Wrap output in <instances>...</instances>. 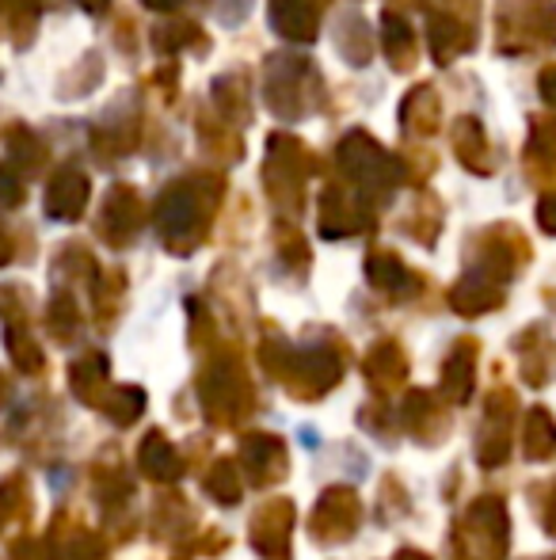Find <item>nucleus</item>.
Listing matches in <instances>:
<instances>
[{
	"label": "nucleus",
	"mask_w": 556,
	"mask_h": 560,
	"mask_svg": "<svg viewBox=\"0 0 556 560\" xmlns=\"http://www.w3.org/2000/svg\"><path fill=\"white\" fill-rule=\"evenodd\" d=\"M187 523H194V511L187 508V500H179L176 492L161 495L153 508V534L161 538H179L184 530H191Z\"/></svg>",
	"instance_id": "a211bd4d"
},
{
	"label": "nucleus",
	"mask_w": 556,
	"mask_h": 560,
	"mask_svg": "<svg viewBox=\"0 0 556 560\" xmlns=\"http://www.w3.org/2000/svg\"><path fill=\"white\" fill-rule=\"evenodd\" d=\"M476 382V343L473 339H461L450 351V359L442 362V382H438V397L446 405H465L473 397Z\"/></svg>",
	"instance_id": "9b49d317"
},
{
	"label": "nucleus",
	"mask_w": 556,
	"mask_h": 560,
	"mask_svg": "<svg viewBox=\"0 0 556 560\" xmlns=\"http://www.w3.org/2000/svg\"><path fill=\"white\" fill-rule=\"evenodd\" d=\"M12 553H15V560H38V549H35V541H31V538H20V541H15Z\"/></svg>",
	"instance_id": "b1692460"
},
{
	"label": "nucleus",
	"mask_w": 556,
	"mask_h": 560,
	"mask_svg": "<svg viewBox=\"0 0 556 560\" xmlns=\"http://www.w3.org/2000/svg\"><path fill=\"white\" fill-rule=\"evenodd\" d=\"M404 377H409V359H404L401 343L397 339L374 343L370 354H366V382L374 385V393L378 397H393L404 385Z\"/></svg>",
	"instance_id": "9d476101"
},
{
	"label": "nucleus",
	"mask_w": 556,
	"mask_h": 560,
	"mask_svg": "<svg viewBox=\"0 0 556 560\" xmlns=\"http://www.w3.org/2000/svg\"><path fill=\"white\" fill-rule=\"evenodd\" d=\"M69 389H73V397L81 400V405H88V408L104 405L107 389H111L104 354H84L81 362H73V370H69Z\"/></svg>",
	"instance_id": "ddd939ff"
},
{
	"label": "nucleus",
	"mask_w": 556,
	"mask_h": 560,
	"mask_svg": "<svg viewBox=\"0 0 556 560\" xmlns=\"http://www.w3.org/2000/svg\"><path fill=\"white\" fill-rule=\"evenodd\" d=\"M458 560H504L511 549V518L499 495H476L458 523Z\"/></svg>",
	"instance_id": "f03ea898"
},
{
	"label": "nucleus",
	"mask_w": 556,
	"mask_h": 560,
	"mask_svg": "<svg viewBox=\"0 0 556 560\" xmlns=\"http://www.w3.org/2000/svg\"><path fill=\"white\" fill-rule=\"evenodd\" d=\"M393 560H430V557L419 553V549H401V553H397Z\"/></svg>",
	"instance_id": "393cba45"
},
{
	"label": "nucleus",
	"mask_w": 556,
	"mask_h": 560,
	"mask_svg": "<svg viewBox=\"0 0 556 560\" xmlns=\"http://www.w3.org/2000/svg\"><path fill=\"white\" fill-rule=\"evenodd\" d=\"M92 488H96L99 503H104V511L111 515L115 508H127L130 495H134V480H130V472L122 469V465H96V472H92Z\"/></svg>",
	"instance_id": "dca6fc26"
},
{
	"label": "nucleus",
	"mask_w": 556,
	"mask_h": 560,
	"mask_svg": "<svg viewBox=\"0 0 556 560\" xmlns=\"http://www.w3.org/2000/svg\"><path fill=\"white\" fill-rule=\"evenodd\" d=\"M514 393L511 389H496L488 393V408H484V423L481 435H476V462L484 469H499V465L511 457V428H514Z\"/></svg>",
	"instance_id": "39448f33"
},
{
	"label": "nucleus",
	"mask_w": 556,
	"mask_h": 560,
	"mask_svg": "<svg viewBox=\"0 0 556 560\" xmlns=\"http://www.w3.org/2000/svg\"><path fill=\"white\" fill-rule=\"evenodd\" d=\"M202 488H206L210 500L222 503V508H237L240 495H245V472H240V465L233 462V457H217L206 477H202Z\"/></svg>",
	"instance_id": "2eb2a0df"
},
{
	"label": "nucleus",
	"mask_w": 556,
	"mask_h": 560,
	"mask_svg": "<svg viewBox=\"0 0 556 560\" xmlns=\"http://www.w3.org/2000/svg\"><path fill=\"white\" fill-rule=\"evenodd\" d=\"M289 534H294V503L286 495H271L248 523V541L263 560H289Z\"/></svg>",
	"instance_id": "423d86ee"
},
{
	"label": "nucleus",
	"mask_w": 556,
	"mask_h": 560,
	"mask_svg": "<svg viewBox=\"0 0 556 560\" xmlns=\"http://www.w3.org/2000/svg\"><path fill=\"white\" fill-rule=\"evenodd\" d=\"M446 400L435 397L430 389H412L409 397L401 400V428L409 431L416 443H442L446 431H450V412H446Z\"/></svg>",
	"instance_id": "6e6552de"
},
{
	"label": "nucleus",
	"mask_w": 556,
	"mask_h": 560,
	"mask_svg": "<svg viewBox=\"0 0 556 560\" xmlns=\"http://www.w3.org/2000/svg\"><path fill=\"white\" fill-rule=\"evenodd\" d=\"M46 560H99L104 557V541L92 534V526H84L73 515H58L43 541Z\"/></svg>",
	"instance_id": "1a4fd4ad"
},
{
	"label": "nucleus",
	"mask_w": 556,
	"mask_h": 560,
	"mask_svg": "<svg viewBox=\"0 0 556 560\" xmlns=\"http://www.w3.org/2000/svg\"><path fill=\"white\" fill-rule=\"evenodd\" d=\"M492 305H499V294L492 287H481L476 279L461 282V287L453 290V310H458L461 317H481Z\"/></svg>",
	"instance_id": "6ab92c4d"
},
{
	"label": "nucleus",
	"mask_w": 556,
	"mask_h": 560,
	"mask_svg": "<svg viewBox=\"0 0 556 560\" xmlns=\"http://www.w3.org/2000/svg\"><path fill=\"white\" fill-rule=\"evenodd\" d=\"M15 511L27 515V485H23V477H8L4 485H0V526H4Z\"/></svg>",
	"instance_id": "4be33fe9"
},
{
	"label": "nucleus",
	"mask_w": 556,
	"mask_h": 560,
	"mask_svg": "<svg viewBox=\"0 0 556 560\" xmlns=\"http://www.w3.org/2000/svg\"><path fill=\"white\" fill-rule=\"evenodd\" d=\"M549 560H556V557H549Z\"/></svg>",
	"instance_id": "bb28decb"
},
{
	"label": "nucleus",
	"mask_w": 556,
	"mask_h": 560,
	"mask_svg": "<svg viewBox=\"0 0 556 560\" xmlns=\"http://www.w3.org/2000/svg\"><path fill=\"white\" fill-rule=\"evenodd\" d=\"M240 472L248 477V485L256 488H271L286 477L289 469V454H286V443L271 431H248L240 439Z\"/></svg>",
	"instance_id": "0eeeda50"
},
{
	"label": "nucleus",
	"mask_w": 556,
	"mask_h": 560,
	"mask_svg": "<svg viewBox=\"0 0 556 560\" xmlns=\"http://www.w3.org/2000/svg\"><path fill=\"white\" fill-rule=\"evenodd\" d=\"M8 354H12V362L23 370V374H38V370L46 366L38 343L27 332H23V328H12V332H8Z\"/></svg>",
	"instance_id": "aec40b11"
},
{
	"label": "nucleus",
	"mask_w": 556,
	"mask_h": 560,
	"mask_svg": "<svg viewBox=\"0 0 556 560\" xmlns=\"http://www.w3.org/2000/svg\"><path fill=\"white\" fill-rule=\"evenodd\" d=\"M343 382V354L332 347H309L294 354V366L286 377V393L297 400H320Z\"/></svg>",
	"instance_id": "20e7f679"
},
{
	"label": "nucleus",
	"mask_w": 556,
	"mask_h": 560,
	"mask_svg": "<svg viewBox=\"0 0 556 560\" xmlns=\"http://www.w3.org/2000/svg\"><path fill=\"white\" fill-rule=\"evenodd\" d=\"M199 405L214 428H233L256 408V389L237 354H217L199 374Z\"/></svg>",
	"instance_id": "f257e3e1"
},
{
	"label": "nucleus",
	"mask_w": 556,
	"mask_h": 560,
	"mask_svg": "<svg viewBox=\"0 0 556 560\" xmlns=\"http://www.w3.org/2000/svg\"><path fill=\"white\" fill-rule=\"evenodd\" d=\"M8 397H12V389H8L4 374H0V408H4V405H8Z\"/></svg>",
	"instance_id": "a878e982"
},
{
	"label": "nucleus",
	"mask_w": 556,
	"mask_h": 560,
	"mask_svg": "<svg viewBox=\"0 0 556 560\" xmlns=\"http://www.w3.org/2000/svg\"><path fill=\"white\" fill-rule=\"evenodd\" d=\"M522 454L530 462H549L556 454V420L545 405H534L522 416Z\"/></svg>",
	"instance_id": "4468645a"
},
{
	"label": "nucleus",
	"mask_w": 556,
	"mask_h": 560,
	"mask_svg": "<svg viewBox=\"0 0 556 560\" xmlns=\"http://www.w3.org/2000/svg\"><path fill=\"white\" fill-rule=\"evenodd\" d=\"M138 465L149 480H156V485H176V480L187 472L184 457H179V450L171 446V439L164 435V431H149V435L141 439Z\"/></svg>",
	"instance_id": "f8f14e48"
},
{
	"label": "nucleus",
	"mask_w": 556,
	"mask_h": 560,
	"mask_svg": "<svg viewBox=\"0 0 556 560\" xmlns=\"http://www.w3.org/2000/svg\"><path fill=\"white\" fill-rule=\"evenodd\" d=\"M358 526H363V500H358L355 488L335 485V488H328V492L317 500V508H312L309 538L317 541V546L332 549V546H343V541L355 538Z\"/></svg>",
	"instance_id": "7ed1b4c3"
},
{
	"label": "nucleus",
	"mask_w": 556,
	"mask_h": 560,
	"mask_svg": "<svg viewBox=\"0 0 556 560\" xmlns=\"http://www.w3.org/2000/svg\"><path fill=\"white\" fill-rule=\"evenodd\" d=\"M294 347L286 343V339H263V347H260V362H263V370H268L275 382L286 385V377H289V366H294Z\"/></svg>",
	"instance_id": "412c9836"
},
{
	"label": "nucleus",
	"mask_w": 556,
	"mask_h": 560,
	"mask_svg": "<svg viewBox=\"0 0 556 560\" xmlns=\"http://www.w3.org/2000/svg\"><path fill=\"white\" fill-rule=\"evenodd\" d=\"M542 523H545V534H553L556 538V485H549V500H545Z\"/></svg>",
	"instance_id": "5701e85b"
},
{
	"label": "nucleus",
	"mask_w": 556,
	"mask_h": 560,
	"mask_svg": "<svg viewBox=\"0 0 556 560\" xmlns=\"http://www.w3.org/2000/svg\"><path fill=\"white\" fill-rule=\"evenodd\" d=\"M99 412H104L115 428H130V423H138L141 412H145V389H138V385H111L104 405H99Z\"/></svg>",
	"instance_id": "f3484780"
}]
</instances>
